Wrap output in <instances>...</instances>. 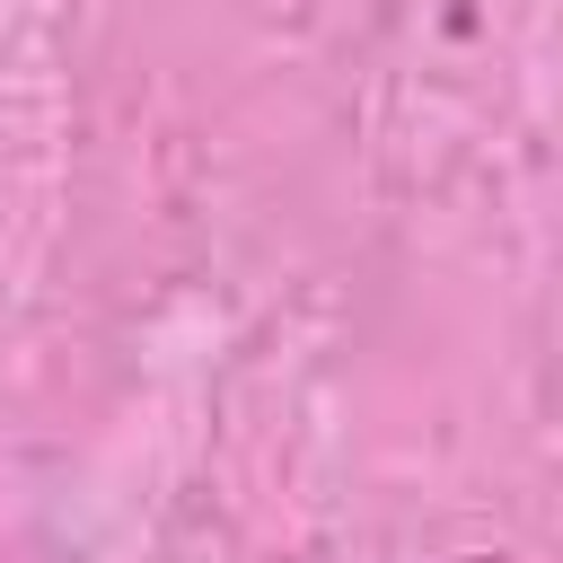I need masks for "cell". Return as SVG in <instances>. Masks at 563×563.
Returning a JSON list of instances; mask_svg holds the SVG:
<instances>
[{
  "label": "cell",
  "mask_w": 563,
  "mask_h": 563,
  "mask_svg": "<svg viewBox=\"0 0 563 563\" xmlns=\"http://www.w3.org/2000/svg\"><path fill=\"white\" fill-rule=\"evenodd\" d=\"M457 563H493V554H457Z\"/></svg>",
  "instance_id": "6da1fadb"
}]
</instances>
